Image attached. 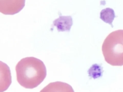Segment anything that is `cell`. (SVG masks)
<instances>
[{"label":"cell","instance_id":"cell-1","mask_svg":"<svg viewBox=\"0 0 123 92\" xmlns=\"http://www.w3.org/2000/svg\"><path fill=\"white\" fill-rule=\"evenodd\" d=\"M17 80L26 89L38 86L45 79L47 70L44 63L34 57H26L21 59L15 67Z\"/></svg>","mask_w":123,"mask_h":92},{"label":"cell","instance_id":"cell-2","mask_svg":"<svg viewBox=\"0 0 123 92\" xmlns=\"http://www.w3.org/2000/svg\"><path fill=\"white\" fill-rule=\"evenodd\" d=\"M102 51L107 63L113 66H123V30L114 31L106 37Z\"/></svg>","mask_w":123,"mask_h":92},{"label":"cell","instance_id":"cell-3","mask_svg":"<svg viewBox=\"0 0 123 92\" xmlns=\"http://www.w3.org/2000/svg\"><path fill=\"white\" fill-rule=\"evenodd\" d=\"M25 0H0V12L6 15H13L21 11Z\"/></svg>","mask_w":123,"mask_h":92},{"label":"cell","instance_id":"cell-4","mask_svg":"<svg viewBox=\"0 0 123 92\" xmlns=\"http://www.w3.org/2000/svg\"><path fill=\"white\" fill-rule=\"evenodd\" d=\"M40 92H74L72 87L69 84L56 81L50 82L43 88Z\"/></svg>","mask_w":123,"mask_h":92},{"label":"cell","instance_id":"cell-5","mask_svg":"<svg viewBox=\"0 0 123 92\" xmlns=\"http://www.w3.org/2000/svg\"><path fill=\"white\" fill-rule=\"evenodd\" d=\"M72 18L71 16H60L53 22V24L59 31H69L72 25Z\"/></svg>","mask_w":123,"mask_h":92},{"label":"cell","instance_id":"cell-6","mask_svg":"<svg viewBox=\"0 0 123 92\" xmlns=\"http://www.w3.org/2000/svg\"><path fill=\"white\" fill-rule=\"evenodd\" d=\"M115 17L114 11L111 8L102 10L100 13V18L104 22L111 25L112 21Z\"/></svg>","mask_w":123,"mask_h":92}]
</instances>
